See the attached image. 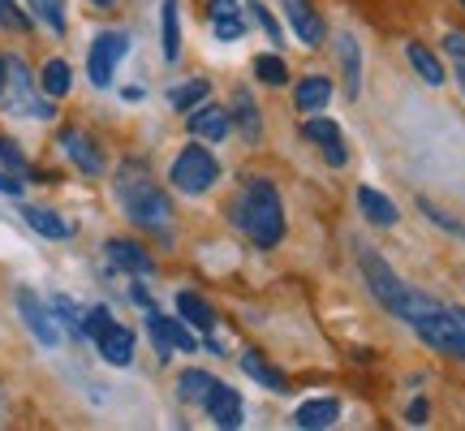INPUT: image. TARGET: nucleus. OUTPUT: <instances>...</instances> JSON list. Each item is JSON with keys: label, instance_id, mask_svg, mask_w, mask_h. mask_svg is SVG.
<instances>
[{"label": "nucleus", "instance_id": "obj_1", "mask_svg": "<svg viewBox=\"0 0 465 431\" xmlns=\"http://www.w3.org/2000/svg\"><path fill=\"white\" fill-rule=\"evenodd\" d=\"M358 267H362L366 289L375 294V302H380V306H383V311H388L392 319L410 324V328H414L418 319H427L431 311H440V306H444L440 298H431V294L414 289L410 281H401L397 272H392V264L383 259L380 250L362 246V250H358Z\"/></svg>", "mask_w": 465, "mask_h": 431}, {"label": "nucleus", "instance_id": "obj_2", "mask_svg": "<svg viewBox=\"0 0 465 431\" xmlns=\"http://www.w3.org/2000/svg\"><path fill=\"white\" fill-rule=\"evenodd\" d=\"M229 220L246 233L259 250H272L284 242V203L281 190L267 177H246L242 195L229 203Z\"/></svg>", "mask_w": 465, "mask_h": 431}, {"label": "nucleus", "instance_id": "obj_3", "mask_svg": "<svg viewBox=\"0 0 465 431\" xmlns=\"http://www.w3.org/2000/svg\"><path fill=\"white\" fill-rule=\"evenodd\" d=\"M116 199H121L125 216H130L138 229L164 233L168 237V229H173V203H168V195L160 185L151 182L147 168L138 165V160H130V165L121 168V177H116Z\"/></svg>", "mask_w": 465, "mask_h": 431}, {"label": "nucleus", "instance_id": "obj_4", "mask_svg": "<svg viewBox=\"0 0 465 431\" xmlns=\"http://www.w3.org/2000/svg\"><path fill=\"white\" fill-rule=\"evenodd\" d=\"M0 108H9L17 116H35V121H52L56 108L44 91H35V78H31V65L22 56H5V100Z\"/></svg>", "mask_w": 465, "mask_h": 431}, {"label": "nucleus", "instance_id": "obj_5", "mask_svg": "<svg viewBox=\"0 0 465 431\" xmlns=\"http://www.w3.org/2000/svg\"><path fill=\"white\" fill-rule=\"evenodd\" d=\"M168 182H173V190H182L190 199H194V195H207V190L220 182V160L203 147V143H190V147H182L177 160L168 165Z\"/></svg>", "mask_w": 465, "mask_h": 431}, {"label": "nucleus", "instance_id": "obj_6", "mask_svg": "<svg viewBox=\"0 0 465 431\" xmlns=\"http://www.w3.org/2000/svg\"><path fill=\"white\" fill-rule=\"evenodd\" d=\"M414 332L418 341L431 346L435 354H449V358L465 363V306H440L427 319H418Z\"/></svg>", "mask_w": 465, "mask_h": 431}, {"label": "nucleus", "instance_id": "obj_7", "mask_svg": "<svg viewBox=\"0 0 465 431\" xmlns=\"http://www.w3.org/2000/svg\"><path fill=\"white\" fill-rule=\"evenodd\" d=\"M147 332H151V341H155L160 363H168L173 354H199V336H194V328L182 316L173 319V316H160L155 306H147Z\"/></svg>", "mask_w": 465, "mask_h": 431}, {"label": "nucleus", "instance_id": "obj_8", "mask_svg": "<svg viewBox=\"0 0 465 431\" xmlns=\"http://www.w3.org/2000/svg\"><path fill=\"white\" fill-rule=\"evenodd\" d=\"M130 52V35L125 31H100L91 39V52H86V74H91V86H113L116 65L125 61Z\"/></svg>", "mask_w": 465, "mask_h": 431}, {"label": "nucleus", "instance_id": "obj_9", "mask_svg": "<svg viewBox=\"0 0 465 431\" xmlns=\"http://www.w3.org/2000/svg\"><path fill=\"white\" fill-rule=\"evenodd\" d=\"M17 311H22V324L31 328V336L44 349H56V346H61V324H56L52 306L39 298L35 289H17Z\"/></svg>", "mask_w": 465, "mask_h": 431}, {"label": "nucleus", "instance_id": "obj_10", "mask_svg": "<svg viewBox=\"0 0 465 431\" xmlns=\"http://www.w3.org/2000/svg\"><path fill=\"white\" fill-rule=\"evenodd\" d=\"M302 134H306V138H311V143L323 151V160H328L332 168H345V165H349L345 134H341V125H336L332 116L311 113V116H306V125H302Z\"/></svg>", "mask_w": 465, "mask_h": 431}, {"label": "nucleus", "instance_id": "obj_11", "mask_svg": "<svg viewBox=\"0 0 465 431\" xmlns=\"http://www.w3.org/2000/svg\"><path fill=\"white\" fill-rule=\"evenodd\" d=\"M281 9H284L289 31L298 35L306 48H319V44L328 39V22H323V14H319L311 0H281Z\"/></svg>", "mask_w": 465, "mask_h": 431}, {"label": "nucleus", "instance_id": "obj_12", "mask_svg": "<svg viewBox=\"0 0 465 431\" xmlns=\"http://www.w3.org/2000/svg\"><path fill=\"white\" fill-rule=\"evenodd\" d=\"M185 125H190V134L203 138V143H224L229 130H232V116H229V108L203 100L199 108H190V113H185Z\"/></svg>", "mask_w": 465, "mask_h": 431}, {"label": "nucleus", "instance_id": "obj_13", "mask_svg": "<svg viewBox=\"0 0 465 431\" xmlns=\"http://www.w3.org/2000/svg\"><path fill=\"white\" fill-rule=\"evenodd\" d=\"M61 147H65V155L78 165V173L83 177H104V151H100V143L91 138V134H83V130H61Z\"/></svg>", "mask_w": 465, "mask_h": 431}, {"label": "nucleus", "instance_id": "obj_14", "mask_svg": "<svg viewBox=\"0 0 465 431\" xmlns=\"http://www.w3.org/2000/svg\"><path fill=\"white\" fill-rule=\"evenodd\" d=\"M203 410H207V418L216 423V427H242L246 423V406H242V393L237 388H229V384H220L207 393V401H203Z\"/></svg>", "mask_w": 465, "mask_h": 431}, {"label": "nucleus", "instance_id": "obj_15", "mask_svg": "<svg viewBox=\"0 0 465 431\" xmlns=\"http://www.w3.org/2000/svg\"><path fill=\"white\" fill-rule=\"evenodd\" d=\"M104 255H108V264H113L116 272H130V276H151V272H155V259L147 255V246L125 242V237H108V242H104Z\"/></svg>", "mask_w": 465, "mask_h": 431}, {"label": "nucleus", "instance_id": "obj_16", "mask_svg": "<svg viewBox=\"0 0 465 431\" xmlns=\"http://www.w3.org/2000/svg\"><path fill=\"white\" fill-rule=\"evenodd\" d=\"M336 61H341V83H345V95L358 100L362 95V48L353 35H336Z\"/></svg>", "mask_w": 465, "mask_h": 431}, {"label": "nucleus", "instance_id": "obj_17", "mask_svg": "<svg viewBox=\"0 0 465 431\" xmlns=\"http://www.w3.org/2000/svg\"><path fill=\"white\" fill-rule=\"evenodd\" d=\"M336 418H341V401L336 397H311L293 410L289 423H293L298 431H323V427H332Z\"/></svg>", "mask_w": 465, "mask_h": 431}, {"label": "nucleus", "instance_id": "obj_18", "mask_svg": "<svg viewBox=\"0 0 465 431\" xmlns=\"http://www.w3.org/2000/svg\"><path fill=\"white\" fill-rule=\"evenodd\" d=\"M207 17H212L216 39H224V44L246 35V9H242L237 0H212V5H207Z\"/></svg>", "mask_w": 465, "mask_h": 431}, {"label": "nucleus", "instance_id": "obj_19", "mask_svg": "<svg viewBox=\"0 0 465 431\" xmlns=\"http://www.w3.org/2000/svg\"><path fill=\"white\" fill-rule=\"evenodd\" d=\"M229 116H232V125L242 130L246 143H259V138H263V116H259V104H254V95H250L246 86H237V91H232Z\"/></svg>", "mask_w": 465, "mask_h": 431}, {"label": "nucleus", "instance_id": "obj_20", "mask_svg": "<svg viewBox=\"0 0 465 431\" xmlns=\"http://www.w3.org/2000/svg\"><path fill=\"white\" fill-rule=\"evenodd\" d=\"M358 207H362L366 225H375V229H392V225L401 220L397 203L388 199V195H380L375 185H358Z\"/></svg>", "mask_w": 465, "mask_h": 431}, {"label": "nucleus", "instance_id": "obj_21", "mask_svg": "<svg viewBox=\"0 0 465 431\" xmlns=\"http://www.w3.org/2000/svg\"><path fill=\"white\" fill-rule=\"evenodd\" d=\"M177 316L194 332H207V336L216 332V306L203 298V294H194V289H182V294H177Z\"/></svg>", "mask_w": 465, "mask_h": 431}, {"label": "nucleus", "instance_id": "obj_22", "mask_svg": "<svg viewBox=\"0 0 465 431\" xmlns=\"http://www.w3.org/2000/svg\"><path fill=\"white\" fill-rule=\"evenodd\" d=\"M95 349H100V358L108 366H130L134 363V332L125 328V324H113V328L95 341Z\"/></svg>", "mask_w": 465, "mask_h": 431}, {"label": "nucleus", "instance_id": "obj_23", "mask_svg": "<svg viewBox=\"0 0 465 431\" xmlns=\"http://www.w3.org/2000/svg\"><path fill=\"white\" fill-rule=\"evenodd\" d=\"M328 100H332V78L328 74H306L293 86V108H302V113H319V108H328Z\"/></svg>", "mask_w": 465, "mask_h": 431}, {"label": "nucleus", "instance_id": "obj_24", "mask_svg": "<svg viewBox=\"0 0 465 431\" xmlns=\"http://www.w3.org/2000/svg\"><path fill=\"white\" fill-rule=\"evenodd\" d=\"M405 56H410L414 74H418V78H422L427 86H444V83H449V74H444V65H440V56H435L427 44L410 39V44H405Z\"/></svg>", "mask_w": 465, "mask_h": 431}, {"label": "nucleus", "instance_id": "obj_25", "mask_svg": "<svg viewBox=\"0 0 465 431\" xmlns=\"http://www.w3.org/2000/svg\"><path fill=\"white\" fill-rule=\"evenodd\" d=\"M242 371H246L250 380H259L263 388H272V393H289V380H284V371H276V366L267 363L259 349H246V354H242Z\"/></svg>", "mask_w": 465, "mask_h": 431}, {"label": "nucleus", "instance_id": "obj_26", "mask_svg": "<svg viewBox=\"0 0 465 431\" xmlns=\"http://www.w3.org/2000/svg\"><path fill=\"white\" fill-rule=\"evenodd\" d=\"M52 316H56V324L69 332V336H78V341H86V311L78 306V302L69 298V294H52Z\"/></svg>", "mask_w": 465, "mask_h": 431}, {"label": "nucleus", "instance_id": "obj_27", "mask_svg": "<svg viewBox=\"0 0 465 431\" xmlns=\"http://www.w3.org/2000/svg\"><path fill=\"white\" fill-rule=\"evenodd\" d=\"M22 216H26V225H31L35 233H44V237H52V242H61V237H69V233H74V225H69V220H61L52 207H35V203H26V207H22Z\"/></svg>", "mask_w": 465, "mask_h": 431}, {"label": "nucleus", "instance_id": "obj_28", "mask_svg": "<svg viewBox=\"0 0 465 431\" xmlns=\"http://www.w3.org/2000/svg\"><path fill=\"white\" fill-rule=\"evenodd\" d=\"M69 86H74V74H69L65 61H61V56L44 61V69H39V91H44L48 100H65Z\"/></svg>", "mask_w": 465, "mask_h": 431}, {"label": "nucleus", "instance_id": "obj_29", "mask_svg": "<svg viewBox=\"0 0 465 431\" xmlns=\"http://www.w3.org/2000/svg\"><path fill=\"white\" fill-rule=\"evenodd\" d=\"M212 388H216V376L203 371V366H190V371H182V380H177V397H182L185 406H203Z\"/></svg>", "mask_w": 465, "mask_h": 431}, {"label": "nucleus", "instance_id": "obj_30", "mask_svg": "<svg viewBox=\"0 0 465 431\" xmlns=\"http://www.w3.org/2000/svg\"><path fill=\"white\" fill-rule=\"evenodd\" d=\"M160 35H164V61L173 65L182 56V17H177V0L160 5Z\"/></svg>", "mask_w": 465, "mask_h": 431}, {"label": "nucleus", "instance_id": "obj_31", "mask_svg": "<svg viewBox=\"0 0 465 431\" xmlns=\"http://www.w3.org/2000/svg\"><path fill=\"white\" fill-rule=\"evenodd\" d=\"M207 95H212V83H207V78H190V83L168 91V104H173L177 113H190V108H199Z\"/></svg>", "mask_w": 465, "mask_h": 431}, {"label": "nucleus", "instance_id": "obj_32", "mask_svg": "<svg viewBox=\"0 0 465 431\" xmlns=\"http://www.w3.org/2000/svg\"><path fill=\"white\" fill-rule=\"evenodd\" d=\"M31 5V17L35 22H44L52 35H65L69 17H65V0H26Z\"/></svg>", "mask_w": 465, "mask_h": 431}, {"label": "nucleus", "instance_id": "obj_33", "mask_svg": "<svg viewBox=\"0 0 465 431\" xmlns=\"http://www.w3.org/2000/svg\"><path fill=\"white\" fill-rule=\"evenodd\" d=\"M418 212L431 220L435 229H444V233H452V237H465V220H457V216L449 212V207H440V203H431V199H418Z\"/></svg>", "mask_w": 465, "mask_h": 431}, {"label": "nucleus", "instance_id": "obj_34", "mask_svg": "<svg viewBox=\"0 0 465 431\" xmlns=\"http://www.w3.org/2000/svg\"><path fill=\"white\" fill-rule=\"evenodd\" d=\"M254 78L263 86H284L289 83V65H284L276 52H267V56H254Z\"/></svg>", "mask_w": 465, "mask_h": 431}, {"label": "nucleus", "instance_id": "obj_35", "mask_svg": "<svg viewBox=\"0 0 465 431\" xmlns=\"http://www.w3.org/2000/svg\"><path fill=\"white\" fill-rule=\"evenodd\" d=\"M444 52L452 56V74H457V83H461V91H465V35L461 31L444 35Z\"/></svg>", "mask_w": 465, "mask_h": 431}, {"label": "nucleus", "instance_id": "obj_36", "mask_svg": "<svg viewBox=\"0 0 465 431\" xmlns=\"http://www.w3.org/2000/svg\"><path fill=\"white\" fill-rule=\"evenodd\" d=\"M250 17H254V22L263 26V31H267V39H272V44H284V31H281V22L272 17V9H267L263 0H250Z\"/></svg>", "mask_w": 465, "mask_h": 431}, {"label": "nucleus", "instance_id": "obj_37", "mask_svg": "<svg viewBox=\"0 0 465 431\" xmlns=\"http://www.w3.org/2000/svg\"><path fill=\"white\" fill-rule=\"evenodd\" d=\"M113 324H116V319H113V311H108V306H91V311H86V341H100Z\"/></svg>", "mask_w": 465, "mask_h": 431}, {"label": "nucleus", "instance_id": "obj_38", "mask_svg": "<svg viewBox=\"0 0 465 431\" xmlns=\"http://www.w3.org/2000/svg\"><path fill=\"white\" fill-rule=\"evenodd\" d=\"M0 165L9 168V173H31V160L14 147V138H0Z\"/></svg>", "mask_w": 465, "mask_h": 431}, {"label": "nucleus", "instance_id": "obj_39", "mask_svg": "<svg viewBox=\"0 0 465 431\" xmlns=\"http://www.w3.org/2000/svg\"><path fill=\"white\" fill-rule=\"evenodd\" d=\"M0 26L5 31H31V17L22 14L14 0H0Z\"/></svg>", "mask_w": 465, "mask_h": 431}, {"label": "nucleus", "instance_id": "obj_40", "mask_svg": "<svg viewBox=\"0 0 465 431\" xmlns=\"http://www.w3.org/2000/svg\"><path fill=\"white\" fill-rule=\"evenodd\" d=\"M427 418H431L427 397H414V401H410V410H405V423H410V427H427Z\"/></svg>", "mask_w": 465, "mask_h": 431}, {"label": "nucleus", "instance_id": "obj_41", "mask_svg": "<svg viewBox=\"0 0 465 431\" xmlns=\"http://www.w3.org/2000/svg\"><path fill=\"white\" fill-rule=\"evenodd\" d=\"M0 195H14V199L22 195V182H17V177L9 173V168H0Z\"/></svg>", "mask_w": 465, "mask_h": 431}, {"label": "nucleus", "instance_id": "obj_42", "mask_svg": "<svg viewBox=\"0 0 465 431\" xmlns=\"http://www.w3.org/2000/svg\"><path fill=\"white\" fill-rule=\"evenodd\" d=\"M130 302H138L143 311L151 306V294H147V285H130Z\"/></svg>", "mask_w": 465, "mask_h": 431}, {"label": "nucleus", "instance_id": "obj_43", "mask_svg": "<svg viewBox=\"0 0 465 431\" xmlns=\"http://www.w3.org/2000/svg\"><path fill=\"white\" fill-rule=\"evenodd\" d=\"M0 100H5V56H0Z\"/></svg>", "mask_w": 465, "mask_h": 431}, {"label": "nucleus", "instance_id": "obj_44", "mask_svg": "<svg viewBox=\"0 0 465 431\" xmlns=\"http://www.w3.org/2000/svg\"><path fill=\"white\" fill-rule=\"evenodd\" d=\"M91 5H95V9H113L116 0H91Z\"/></svg>", "mask_w": 465, "mask_h": 431}, {"label": "nucleus", "instance_id": "obj_45", "mask_svg": "<svg viewBox=\"0 0 465 431\" xmlns=\"http://www.w3.org/2000/svg\"><path fill=\"white\" fill-rule=\"evenodd\" d=\"M461 5H465V0H461Z\"/></svg>", "mask_w": 465, "mask_h": 431}]
</instances>
